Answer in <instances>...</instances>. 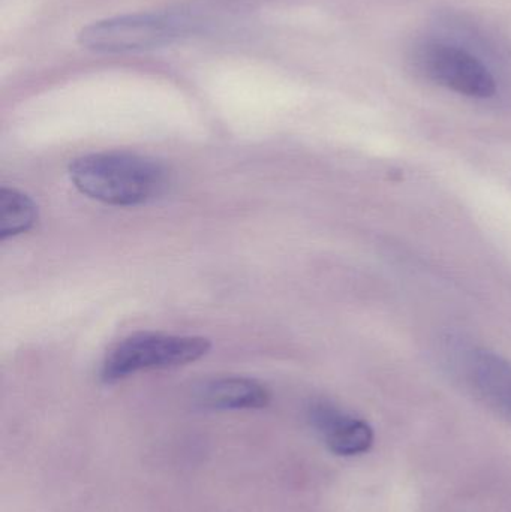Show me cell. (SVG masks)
I'll use <instances>...</instances> for the list:
<instances>
[{
    "label": "cell",
    "instance_id": "1",
    "mask_svg": "<svg viewBox=\"0 0 511 512\" xmlns=\"http://www.w3.org/2000/svg\"><path fill=\"white\" fill-rule=\"evenodd\" d=\"M75 188L99 203L117 207L143 206L170 188V171L156 159L128 152L90 153L69 164Z\"/></svg>",
    "mask_w": 511,
    "mask_h": 512
},
{
    "label": "cell",
    "instance_id": "2",
    "mask_svg": "<svg viewBox=\"0 0 511 512\" xmlns=\"http://www.w3.org/2000/svg\"><path fill=\"white\" fill-rule=\"evenodd\" d=\"M198 24L200 18L194 9L122 15L87 26L80 33V44L101 54L153 50L194 32Z\"/></svg>",
    "mask_w": 511,
    "mask_h": 512
},
{
    "label": "cell",
    "instance_id": "3",
    "mask_svg": "<svg viewBox=\"0 0 511 512\" xmlns=\"http://www.w3.org/2000/svg\"><path fill=\"white\" fill-rule=\"evenodd\" d=\"M210 349L212 343L206 337L138 331L107 352L101 379L105 384H113L143 370L185 366L209 354Z\"/></svg>",
    "mask_w": 511,
    "mask_h": 512
},
{
    "label": "cell",
    "instance_id": "4",
    "mask_svg": "<svg viewBox=\"0 0 511 512\" xmlns=\"http://www.w3.org/2000/svg\"><path fill=\"white\" fill-rule=\"evenodd\" d=\"M420 72L444 89L471 99H489L497 81L488 68L464 48L446 42H426L416 54Z\"/></svg>",
    "mask_w": 511,
    "mask_h": 512
},
{
    "label": "cell",
    "instance_id": "5",
    "mask_svg": "<svg viewBox=\"0 0 511 512\" xmlns=\"http://www.w3.org/2000/svg\"><path fill=\"white\" fill-rule=\"evenodd\" d=\"M471 387L483 402L511 420V363L488 349H476L467 360Z\"/></svg>",
    "mask_w": 511,
    "mask_h": 512
},
{
    "label": "cell",
    "instance_id": "6",
    "mask_svg": "<svg viewBox=\"0 0 511 512\" xmlns=\"http://www.w3.org/2000/svg\"><path fill=\"white\" fill-rule=\"evenodd\" d=\"M312 420L326 439L327 447L339 456L366 453L374 442L371 426L329 405L315 406Z\"/></svg>",
    "mask_w": 511,
    "mask_h": 512
},
{
    "label": "cell",
    "instance_id": "7",
    "mask_svg": "<svg viewBox=\"0 0 511 512\" xmlns=\"http://www.w3.org/2000/svg\"><path fill=\"white\" fill-rule=\"evenodd\" d=\"M198 402L210 409H261L270 402V393L263 384L249 378H219L201 385Z\"/></svg>",
    "mask_w": 511,
    "mask_h": 512
},
{
    "label": "cell",
    "instance_id": "8",
    "mask_svg": "<svg viewBox=\"0 0 511 512\" xmlns=\"http://www.w3.org/2000/svg\"><path fill=\"white\" fill-rule=\"evenodd\" d=\"M38 222L35 201L14 188L0 189V239L6 240L32 230Z\"/></svg>",
    "mask_w": 511,
    "mask_h": 512
}]
</instances>
